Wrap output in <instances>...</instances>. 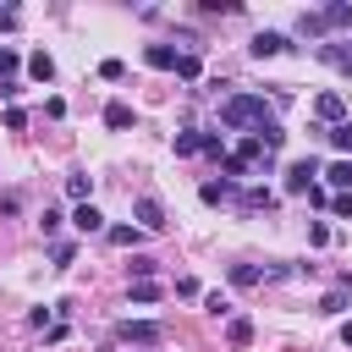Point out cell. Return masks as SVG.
<instances>
[{
  "label": "cell",
  "instance_id": "obj_1",
  "mask_svg": "<svg viewBox=\"0 0 352 352\" xmlns=\"http://www.w3.org/2000/svg\"><path fill=\"white\" fill-rule=\"evenodd\" d=\"M264 121H275V116H270V104H264L258 94H226V99H220V126H231V132H258Z\"/></svg>",
  "mask_w": 352,
  "mask_h": 352
},
{
  "label": "cell",
  "instance_id": "obj_2",
  "mask_svg": "<svg viewBox=\"0 0 352 352\" xmlns=\"http://www.w3.org/2000/svg\"><path fill=\"white\" fill-rule=\"evenodd\" d=\"M160 336H165V324H154V319H121L116 324L121 346H160Z\"/></svg>",
  "mask_w": 352,
  "mask_h": 352
},
{
  "label": "cell",
  "instance_id": "obj_3",
  "mask_svg": "<svg viewBox=\"0 0 352 352\" xmlns=\"http://www.w3.org/2000/svg\"><path fill=\"white\" fill-rule=\"evenodd\" d=\"M319 170H324V165H319L314 154H302V160H292V165H286V192H308V187L319 182Z\"/></svg>",
  "mask_w": 352,
  "mask_h": 352
},
{
  "label": "cell",
  "instance_id": "obj_4",
  "mask_svg": "<svg viewBox=\"0 0 352 352\" xmlns=\"http://www.w3.org/2000/svg\"><path fill=\"white\" fill-rule=\"evenodd\" d=\"M132 214H138V231H165V204H160L154 192H143V198L132 204Z\"/></svg>",
  "mask_w": 352,
  "mask_h": 352
},
{
  "label": "cell",
  "instance_id": "obj_5",
  "mask_svg": "<svg viewBox=\"0 0 352 352\" xmlns=\"http://www.w3.org/2000/svg\"><path fill=\"white\" fill-rule=\"evenodd\" d=\"M280 50H292V38H286V33H270V28H264V33H253V38H248V55H253V60H270V55H280Z\"/></svg>",
  "mask_w": 352,
  "mask_h": 352
},
{
  "label": "cell",
  "instance_id": "obj_6",
  "mask_svg": "<svg viewBox=\"0 0 352 352\" xmlns=\"http://www.w3.org/2000/svg\"><path fill=\"white\" fill-rule=\"evenodd\" d=\"M314 116H319V121H330V126H341V121H346L341 94H319V99H314Z\"/></svg>",
  "mask_w": 352,
  "mask_h": 352
},
{
  "label": "cell",
  "instance_id": "obj_7",
  "mask_svg": "<svg viewBox=\"0 0 352 352\" xmlns=\"http://www.w3.org/2000/svg\"><path fill=\"white\" fill-rule=\"evenodd\" d=\"M104 126H110V132H126V126H138L132 104H126V99H110V104H104Z\"/></svg>",
  "mask_w": 352,
  "mask_h": 352
},
{
  "label": "cell",
  "instance_id": "obj_8",
  "mask_svg": "<svg viewBox=\"0 0 352 352\" xmlns=\"http://www.w3.org/2000/svg\"><path fill=\"white\" fill-rule=\"evenodd\" d=\"M198 198H204V204H236V182H226V176H220V182H204Z\"/></svg>",
  "mask_w": 352,
  "mask_h": 352
},
{
  "label": "cell",
  "instance_id": "obj_9",
  "mask_svg": "<svg viewBox=\"0 0 352 352\" xmlns=\"http://www.w3.org/2000/svg\"><path fill=\"white\" fill-rule=\"evenodd\" d=\"M236 204L242 209H275V192L270 187H236Z\"/></svg>",
  "mask_w": 352,
  "mask_h": 352
},
{
  "label": "cell",
  "instance_id": "obj_10",
  "mask_svg": "<svg viewBox=\"0 0 352 352\" xmlns=\"http://www.w3.org/2000/svg\"><path fill=\"white\" fill-rule=\"evenodd\" d=\"M72 226H77L82 236H94V231H104V214H99L94 204H77V214H72Z\"/></svg>",
  "mask_w": 352,
  "mask_h": 352
},
{
  "label": "cell",
  "instance_id": "obj_11",
  "mask_svg": "<svg viewBox=\"0 0 352 352\" xmlns=\"http://www.w3.org/2000/svg\"><path fill=\"white\" fill-rule=\"evenodd\" d=\"M143 60H148L154 72H176V50H170V44H148V50H143Z\"/></svg>",
  "mask_w": 352,
  "mask_h": 352
},
{
  "label": "cell",
  "instance_id": "obj_12",
  "mask_svg": "<svg viewBox=\"0 0 352 352\" xmlns=\"http://www.w3.org/2000/svg\"><path fill=\"white\" fill-rule=\"evenodd\" d=\"M346 302H352V280H341L336 292H324V302H319V314H346Z\"/></svg>",
  "mask_w": 352,
  "mask_h": 352
},
{
  "label": "cell",
  "instance_id": "obj_13",
  "mask_svg": "<svg viewBox=\"0 0 352 352\" xmlns=\"http://www.w3.org/2000/svg\"><path fill=\"white\" fill-rule=\"evenodd\" d=\"M314 55H319V60H330V66H341V72L352 77V50H346V44H319Z\"/></svg>",
  "mask_w": 352,
  "mask_h": 352
},
{
  "label": "cell",
  "instance_id": "obj_14",
  "mask_svg": "<svg viewBox=\"0 0 352 352\" xmlns=\"http://www.w3.org/2000/svg\"><path fill=\"white\" fill-rule=\"evenodd\" d=\"M319 16H324V28H352V6H346V0H330Z\"/></svg>",
  "mask_w": 352,
  "mask_h": 352
},
{
  "label": "cell",
  "instance_id": "obj_15",
  "mask_svg": "<svg viewBox=\"0 0 352 352\" xmlns=\"http://www.w3.org/2000/svg\"><path fill=\"white\" fill-rule=\"evenodd\" d=\"M28 77H33V82H50V77H55V60H50L44 50H38V55H28Z\"/></svg>",
  "mask_w": 352,
  "mask_h": 352
},
{
  "label": "cell",
  "instance_id": "obj_16",
  "mask_svg": "<svg viewBox=\"0 0 352 352\" xmlns=\"http://www.w3.org/2000/svg\"><path fill=\"white\" fill-rule=\"evenodd\" d=\"M253 138H258V143H264V148H270V154H275V148H280V143H286V126H280V121H264V126H258V132H253Z\"/></svg>",
  "mask_w": 352,
  "mask_h": 352
},
{
  "label": "cell",
  "instance_id": "obj_17",
  "mask_svg": "<svg viewBox=\"0 0 352 352\" xmlns=\"http://www.w3.org/2000/svg\"><path fill=\"white\" fill-rule=\"evenodd\" d=\"M226 275H231V286H242V292H248V286H258V280H264V270H253V264H231V270H226Z\"/></svg>",
  "mask_w": 352,
  "mask_h": 352
},
{
  "label": "cell",
  "instance_id": "obj_18",
  "mask_svg": "<svg viewBox=\"0 0 352 352\" xmlns=\"http://www.w3.org/2000/svg\"><path fill=\"white\" fill-rule=\"evenodd\" d=\"M226 341L231 346H248L253 341V319H226Z\"/></svg>",
  "mask_w": 352,
  "mask_h": 352
},
{
  "label": "cell",
  "instance_id": "obj_19",
  "mask_svg": "<svg viewBox=\"0 0 352 352\" xmlns=\"http://www.w3.org/2000/svg\"><path fill=\"white\" fill-rule=\"evenodd\" d=\"M319 176H324L330 187H352V160H336V165H324Z\"/></svg>",
  "mask_w": 352,
  "mask_h": 352
},
{
  "label": "cell",
  "instance_id": "obj_20",
  "mask_svg": "<svg viewBox=\"0 0 352 352\" xmlns=\"http://www.w3.org/2000/svg\"><path fill=\"white\" fill-rule=\"evenodd\" d=\"M297 33H302V38H324V16H319V11H302V16H297Z\"/></svg>",
  "mask_w": 352,
  "mask_h": 352
},
{
  "label": "cell",
  "instance_id": "obj_21",
  "mask_svg": "<svg viewBox=\"0 0 352 352\" xmlns=\"http://www.w3.org/2000/svg\"><path fill=\"white\" fill-rule=\"evenodd\" d=\"M132 302H138V308L160 302V286H154V280H132Z\"/></svg>",
  "mask_w": 352,
  "mask_h": 352
},
{
  "label": "cell",
  "instance_id": "obj_22",
  "mask_svg": "<svg viewBox=\"0 0 352 352\" xmlns=\"http://www.w3.org/2000/svg\"><path fill=\"white\" fill-rule=\"evenodd\" d=\"M204 148V132H176V154L187 160V154H198Z\"/></svg>",
  "mask_w": 352,
  "mask_h": 352
},
{
  "label": "cell",
  "instance_id": "obj_23",
  "mask_svg": "<svg viewBox=\"0 0 352 352\" xmlns=\"http://www.w3.org/2000/svg\"><path fill=\"white\" fill-rule=\"evenodd\" d=\"M88 187H94V182H88L82 170H72V176H66V192H72L77 204H88Z\"/></svg>",
  "mask_w": 352,
  "mask_h": 352
},
{
  "label": "cell",
  "instance_id": "obj_24",
  "mask_svg": "<svg viewBox=\"0 0 352 352\" xmlns=\"http://www.w3.org/2000/svg\"><path fill=\"white\" fill-rule=\"evenodd\" d=\"M176 77H187V82L198 77V55H192V50H182V55H176Z\"/></svg>",
  "mask_w": 352,
  "mask_h": 352
},
{
  "label": "cell",
  "instance_id": "obj_25",
  "mask_svg": "<svg viewBox=\"0 0 352 352\" xmlns=\"http://www.w3.org/2000/svg\"><path fill=\"white\" fill-rule=\"evenodd\" d=\"M198 154H209V160H226V138L220 132H204V148Z\"/></svg>",
  "mask_w": 352,
  "mask_h": 352
},
{
  "label": "cell",
  "instance_id": "obj_26",
  "mask_svg": "<svg viewBox=\"0 0 352 352\" xmlns=\"http://www.w3.org/2000/svg\"><path fill=\"white\" fill-rule=\"evenodd\" d=\"M138 236H143V231H138V226H110V242H116V248H132V242H138Z\"/></svg>",
  "mask_w": 352,
  "mask_h": 352
},
{
  "label": "cell",
  "instance_id": "obj_27",
  "mask_svg": "<svg viewBox=\"0 0 352 352\" xmlns=\"http://www.w3.org/2000/svg\"><path fill=\"white\" fill-rule=\"evenodd\" d=\"M330 143H336L341 154H352V121H341V126H330Z\"/></svg>",
  "mask_w": 352,
  "mask_h": 352
},
{
  "label": "cell",
  "instance_id": "obj_28",
  "mask_svg": "<svg viewBox=\"0 0 352 352\" xmlns=\"http://www.w3.org/2000/svg\"><path fill=\"white\" fill-rule=\"evenodd\" d=\"M50 258H55V270H66V264L77 258V248H72V242H55V248H50Z\"/></svg>",
  "mask_w": 352,
  "mask_h": 352
},
{
  "label": "cell",
  "instance_id": "obj_29",
  "mask_svg": "<svg viewBox=\"0 0 352 352\" xmlns=\"http://www.w3.org/2000/svg\"><path fill=\"white\" fill-rule=\"evenodd\" d=\"M204 308H209L214 319H226V314H231V297H220V292H209V297H204Z\"/></svg>",
  "mask_w": 352,
  "mask_h": 352
},
{
  "label": "cell",
  "instance_id": "obj_30",
  "mask_svg": "<svg viewBox=\"0 0 352 352\" xmlns=\"http://www.w3.org/2000/svg\"><path fill=\"white\" fill-rule=\"evenodd\" d=\"M99 77H104V82H121L126 66H121V60H99Z\"/></svg>",
  "mask_w": 352,
  "mask_h": 352
},
{
  "label": "cell",
  "instance_id": "obj_31",
  "mask_svg": "<svg viewBox=\"0 0 352 352\" xmlns=\"http://www.w3.org/2000/svg\"><path fill=\"white\" fill-rule=\"evenodd\" d=\"M22 126H28V110L11 104V110H6V132H22Z\"/></svg>",
  "mask_w": 352,
  "mask_h": 352
},
{
  "label": "cell",
  "instance_id": "obj_32",
  "mask_svg": "<svg viewBox=\"0 0 352 352\" xmlns=\"http://www.w3.org/2000/svg\"><path fill=\"white\" fill-rule=\"evenodd\" d=\"M22 209V192H0V214H16Z\"/></svg>",
  "mask_w": 352,
  "mask_h": 352
},
{
  "label": "cell",
  "instance_id": "obj_33",
  "mask_svg": "<svg viewBox=\"0 0 352 352\" xmlns=\"http://www.w3.org/2000/svg\"><path fill=\"white\" fill-rule=\"evenodd\" d=\"M38 231H44V236H55V231H60V214H55V209H44V220H38Z\"/></svg>",
  "mask_w": 352,
  "mask_h": 352
},
{
  "label": "cell",
  "instance_id": "obj_34",
  "mask_svg": "<svg viewBox=\"0 0 352 352\" xmlns=\"http://www.w3.org/2000/svg\"><path fill=\"white\" fill-rule=\"evenodd\" d=\"M308 242H314V248H319V242H330V226H324V220H314V226H308Z\"/></svg>",
  "mask_w": 352,
  "mask_h": 352
},
{
  "label": "cell",
  "instance_id": "obj_35",
  "mask_svg": "<svg viewBox=\"0 0 352 352\" xmlns=\"http://www.w3.org/2000/svg\"><path fill=\"white\" fill-rule=\"evenodd\" d=\"M132 275L138 280H154V258H132Z\"/></svg>",
  "mask_w": 352,
  "mask_h": 352
},
{
  "label": "cell",
  "instance_id": "obj_36",
  "mask_svg": "<svg viewBox=\"0 0 352 352\" xmlns=\"http://www.w3.org/2000/svg\"><path fill=\"white\" fill-rule=\"evenodd\" d=\"M16 66H22V55H16L11 44H6V55H0V72H16Z\"/></svg>",
  "mask_w": 352,
  "mask_h": 352
},
{
  "label": "cell",
  "instance_id": "obj_37",
  "mask_svg": "<svg viewBox=\"0 0 352 352\" xmlns=\"http://www.w3.org/2000/svg\"><path fill=\"white\" fill-rule=\"evenodd\" d=\"M16 28V6H0V33H11Z\"/></svg>",
  "mask_w": 352,
  "mask_h": 352
},
{
  "label": "cell",
  "instance_id": "obj_38",
  "mask_svg": "<svg viewBox=\"0 0 352 352\" xmlns=\"http://www.w3.org/2000/svg\"><path fill=\"white\" fill-rule=\"evenodd\" d=\"M330 209H336V214H352V192H341V198H330Z\"/></svg>",
  "mask_w": 352,
  "mask_h": 352
},
{
  "label": "cell",
  "instance_id": "obj_39",
  "mask_svg": "<svg viewBox=\"0 0 352 352\" xmlns=\"http://www.w3.org/2000/svg\"><path fill=\"white\" fill-rule=\"evenodd\" d=\"M0 55H6V44H0Z\"/></svg>",
  "mask_w": 352,
  "mask_h": 352
},
{
  "label": "cell",
  "instance_id": "obj_40",
  "mask_svg": "<svg viewBox=\"0 0 352 352\" xmlns=\"http://www.w3.org/2000/svg\"><path fill=\"white\" fill-rule=\"evenodd\" d=\"M148 352H160V346H148Z\"/></svg>",
  "mask_w": 352,
  "mask_h": 352
}]
</instances>
